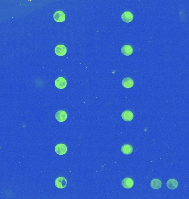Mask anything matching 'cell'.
<instances>
[{"label":"cell","instance_id":"obj_1","mask_svg":"<svg viewBox=\"0 0 189 199\" xmlns=\"http://www.w3.org/2000/svg\"><path fill=\"white\" fill-rule=\"evenodd\" d=\"M55 185L58 189H64L67 185V180L64 177H58L55 181Z\"/></svg>","mask_w":189,"mask_h":199},{"label":"cell","instance_id":"obj_4","mask_svg":"<svg viewBox=\"0 0 189 199\" xmlns=\"http://www.w3.org/2000/svg\"><path fill=\"white\" fill-rule=\"evenodd\" d=\"M53 17L57 22H63L65 20V14L62 11H58L55 12Z\"/></svg>","mask_w":189,"mask_h":199},{"label":"cell","instance_id":"obj_12","mask_svg":"<svg viewBox=\"0 0 189 199\" xmlns=\"http://www.w3.org/2000/svg\"><path fill=\"white\" fill-rule=\"evenodd\" d=\"M166 185H167V187L169 189H176L178 186V182L176 179H171L168 180Z\"/></svg>","mask_w":189,"mask_h":199},{"label":"cell","instance_id":"obj_6","mask_svg":"<svg viewBox=\"0 0 189 199\" xmlns=\"http://www.w3.org/2000/svg\"><path fill=\"white\" fill-rule=\"evenodd\" d=\"M66 112L63 110L58 111L55 114V119L58 122H64L67 119Z\"/></svg>","mask_w":189,"mask_h":199},{"label":"cell","instance_id":"obj_8","mask_svg":"<svg viewBox=\"0 0 189 199\" xmlns=\"http://www.w3.org/2000/svg\"><path fill=\"white\" fill-rule=\"evenodd\" d=\"M122 118L125 121H131L133 119V114L132 111L129 110L124 111L122 114Z\"/></svg>","mask_w":189,"mask_h":199},{"label":"cell","instance_id":"obj_13","mask_svg":"<svg viewBox=\"0 0 189 199\" xmlns=\"http://www.w3.org/2000/svg\"><path fill=\"white\" fill-rule=\"evenodd\" d=\"M121 151L126 155H129L133 152V147L131 144H124L121 147Z\"/></svg>","mask_w":189,"mask_h":199},{"label":"cell","instance_id":"obj_3","mask_svg":"<svg viewBox=\"0 0 189 199\" xmlns=\"http://www.w3.org/2000/svg\"><path fill=\"white\" fill-rule=\"evenodd\" d=\"M67 147L63 143L58 144L55 147V151L58 155H64L67 152Z\"/></svg>","mask_w":189,"mask_h":199},{"label":"cell","instance_id":"obj_7","mask_svg":"<svg viewBox=\"0 0 189 199\" xmlns=\"http://www.w3.org/2000/svg\"><path fill=\"white\" fill-rule=\"evenodd\" d=\"M134 185V182L130 178H126L122 181V185L124 188L131 189Z\"/></svg>","mask_w":189,"mask_h":199},{"label":"cell","instance_id":"obj_2","mask_svg":"<svg viewBox=\"0 0 189 199\" xmlns=\"http://www.w3.org/2000/svg\"><path fill=\"white\" fill-rule=\"evenodd\" d=\"M55 85L58 89H63L65 88L67 85V81L66 79L64 77H58L56 80L55 81Z\"/></svg>","mask_w":189,"mask_h":199},{"label":"cell","instance_id":"obj_11","mask_svg":"<svg viewBox=\"0 0 189 199\" xmlns=\"http://www.w3.org/2000/svg\"><path fill=\"white\" fill-rule=\"evenodd\" d=\"M134 85V81L130 77H126L122 80V85L124 87L130 89L132 88Z\"/></svg>","mask_w":189,"mask_h":199},{"label":"cell","instance_id":"obj_9","mask_svg":"<svg viewBox=\"0 0 189 199\" xmlns=\"http://www.w3.org/2000/svg\"><path fill=\"white\" fill-rule=\"evenodd\" d=\"M122 19L126 23L132 22L133 19V15L129 11H126L122 14Z\"/></svg>","mask_w":189,"mask_h":199},{"label":"cell","instance_id":"obj_5","mask_svg":"<svg viewBox=\"0 0 189 199\" xmlns=\"http://www.w3.org/2000/svg\"><path fill=\"white\" fill-rule=\"evenodd\" d=\"M55 53L58 56H64L65 55L67 52V49L65 45L59 44L55 48Z\"/></svg>","mask_w":189,"mask_h":199},{"label":"cell","instance_id":"obj_10","mask_svg":"<svg viewBox=\"0 0 189 199\" xmlns=\"http://www.w3.org/2000/svg\"><path fill=\"white\" fill-rule=\"evenodd\" d=\"M121 52L125 56H130L133 53V48L129 45H125L121 49Z\"/></svg>","mask_w":189,"mask_h":199},{"label":"cell","instance_id":"obj_14","mask_svg":"<svg viewBox=\"0 0 189 199\" xmlns=\"http://www.w3.org/2000/svg\"><path fill=\"white\" fill-rule=\"evenodd\" d=\"M162 186V182L158 179H154L151 182V186L153 189H159Z\"/></svg>","mask_w":189,"mask_h":199}]
</instances>
